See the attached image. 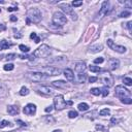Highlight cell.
Returning <instances> with one entry per match:
<instances>
[{"instance_id": "1", "label": "cell", "mask_w": 132, "mask_h": 132, "mask_svg": "<svg viewBox=\"0 0 132 132\" xmlns=\"http://www.w3.org/2000/svg\"><path fill=\"white\" fill-rule=\"evenodd\" d=\"M41 19H43V15H41V12L39 10V8L33 7L30 8L27 12V20H29L32 23L37 24L41 21Z\"/></svg>"}, {"instance_id": "2", "label": "cell", "mask_w": 132, "mask_h": 132, "mask_svg": "<svg viewBox=\"0 0 132 132\" xmlns=\"http://www.w3.org/2000/svg\"><path fill=\"white\" fill-rule=\"evenodd\" d=\"M53 24L55 25V27H62L67 23V18L65 17V15L60 12H56L54 15H53V19H52Z\"/></svg>"}, {"instance_id": "3", "label": "cell", "mask_w": 132, "mask_h": 132, "mask_svg": "<svg viewBox=\"0 0 132 132\" xmlns=\"http://www.w3.org/2000/svg\"><path fill=\"white\" fill-rule=\"evenodd\" d=\"M51 53H52V51H51V47L49 46H47V44H41L37 50L34 51L33 56L36 58H46L47 56L51 55Z\"/></svg>"}, {"instance_id": "4", "label": "cell", "mask_w": 132, "mask_h": 132, "mask_svg": "<svg viewBox=\"0 0 132 132\" xmlns=\"http://www.w3.org/2000/svg\"><path fill=\"white\" fill-rule=\"evenodd\" d=\"M67 104L71 105L72 101H68V102H66V101L64 100L62 95H57V96L54 98V106H55L56 111H62V109H64L66 107Z\"/></svg>"}, {"instance_id": "5", "label": "cell", "mask_w": 132, "mask_h": 132, "mask_svg": "<svg viewBox=\"0 0 132 132\" xmlns=\"http://www.w3.org/2000/svg\"><path fill=\"white\" fill-rule=\"evenodd\" d=\"M28 78L31 81H35V82H41V81H47L49 80V75H47L43 72H38V71H33V72H28L26 74Z\"/></svg>"}, {"instance_id": "6", "label": "cell", "mask_w": 132, "mask_h": 132, "mask_svg": "<svg viewBox=\"0 0 132 132\" xmlns=\"http://www.w3.org/2000/svg\"><path fill=\"white\" fill-rule=\"evenodd\" d=\"M111 10V3H109V1H104L102 3V5H101V8L97 15V18L95 20H96V21H99V20H101L102 18H104L106 15H108Z\"/></svg>"}, {"instance_id": "7", "label": "cell", "mask_w": 132, "mask_h": 132, "mask_svg": "<svg viewBox=\"0 0 132 132\" xmlns=\"http://www.w3.org/2000/svg\"><path fill=\"white\" fill-rule=\"evenodd\" d=\"M59 7H60L61 9H62L63 12L66 13V15H68V16L71 17L72 21H77V13H74L73 8H71V6H70L69 4H67V3H61L60 5H59Z\"/></svg>"}, {"instance_id": "8", "label": "cell", "mask_w": 132, "mask_h": 132, "mask_svg": "<svg viewBox=\"0 0 132 132\" xmlns=\"http://www.w3.org/2000/svg\"><path fill=\"white\" fill-rule=\"evenodd\" d=\"M101 80L104 85H106L109 88V87H113L114 86V77L113 75L109 73L108 71H104L102 73V77H101Z\"/></svg>"}, {"instance_id": "9", "label": "cell", "mask_w": 132, "mask_h": 132, "mask_svg": "<svg viewBox=\"0 0 132 132\" xmlns=\"http://www.w3.org/2000/svg\"><path fill=\"white\" fill-rule=\"evenodd\" d=\"M116 95L119 98H125V97H130V91L124 88L123 86H117L116 87Z\"/></svg>"}, {"instance_id": "10", "label": "cell", "mask_w": 132, "mask_h": 132, "mask_svg": "<svg viewBox=\"0 0 132 132\" xmlns=\"http://www.w3.org/2000/svg\"><path fill=\"white\" fill-rule=\"evenodd\" d=\"M61 69L57 68V67H53V66H47V67H44L43 68V73H46L47 75H60L61 74Z\"/></svg>"}, {"instance_id": "11", "label": "cell", "mask_w": 132, "mask_h": 132, "mask_svg": "<svg viewBox=\"0 0 132 132\" xmlns=\"http://www.w3.org/2000/svg\"><path fill=\"white\" fill-rule=\"evenodd\" d=\"M107 46L111 47L113 51H116V52L120 53V54H123V53L126 52V47H125L118 46V44L115 43V41H113L111 39H108V40H107Z\"/></svg>"}, {"instance_id": "12", "label": "cell", "mask_w": 132, "mask_h": 132, "mask_svg": "<svg viewBox=\"0 0 132 132\" xmlns=\"http://www.w3.org/2000/svg\"><path fill=\"white\" fill-rule=\"evenodd\" d=\"M23 111H24L25 115H28V116H33V115L36 113V106L34 104H32V103H29V104H27L24 107Z\"/></svg>"}, {"instance_id": "13", "label": "cell", "mask_w": 132, "mask_h": 132, "mask_svg": "<svg viewBox=\"0 0 132 132\" xmlns=\"http://www.w3.org/2000/svg\"><path fill=\"white\" fill-rule=\"evenodd\" d=\"M51 64H57V65H63V64L67 63V59L65 57H56L54 59H51L49 61Z\"/></svg>"}, {"instance_id": "14", "label": "cell", "mask_w": 132, "mask_h": 132, "mask_svg": "<svg viewBox=\"0 0 132 132\" xmlns=\"http://www.w3.org/2000/svg\"><path fill=\"white\" fill-rule=\"evenodd\" d=\"M86 64L84 63V62H77V64H75V67H74V69H75V72L78 74V73H84L85 72V70H86Z\"/></svg>"}, {"instance_id": "15", "label": "cell", "mask_w": 132, "mask_h": 132, "mask_svg": "<svg viewBox=\"0 0 132 132\" xmlns=\"http://www.w3.org/2000/svg\"><path fill=\"white\" fill-rule=\"evenodd\" d=\"M52 85L54 87H56V88H61V89L69 88L68 84H67L66 82H64V81H55V82H53Z\"/></svg>"}, {"instance_id": "16", "label": "cell", "mask_w": 132, "mask_h": 132, "mask_svg": "<svg viewBox=\"0 0 132 132\" xmlns=\"http://www.w3.org/2000/svg\"><path fill=\"white\" fill-rule=\"evenodd\" d=\"M64 75H65L66 80L69 81V82H74V74H73V71L69 68H66L64 70Z\"/></svg>"}, {"instance_id": "17", "label": "cell", "mask_w": 132, "mask_h": 132, "mask_svg": "<svg viewBox=\"0 0 132 132\" xmlns=\"http://www.w3.org/2000/svg\"><path fill=\"white\" fill-rule=\"evenodd\" d=\"M119 65H120V62L118 59H111L108 62V66H109V69L111 70L117 69L118 67H119Z\"/></svg>"}, {"instance_id": "18", "label": "cell", "mask_w": 132, "mask_h": 132, "mask_svg": "<svg viewBox=\"0 0 132 132\" xmlns=\"http://www.w3.org/2000/svg\"><path fill=\"white\" fill-rule=\"evenodd\" d=\"M7 113L10 115V116H16V115H18L20 113L19 111V107L16 105H9L7 107Z\"/></svg>"}, {"instance_id": "19", "label": "cell", "mask_w": 132, "mask_h": 132, "mask_svg": "<svg viewBox=\"0 0 132 132\" xmlns=\"http://www.w3.org/2000/svg\"><path fill=\"white\" fill-rule=\"evenodd\" d=\"M103 50V46L102 44H94V46H91L90 47L89 51L91 53H99Z\"/></svg>"}, {"instance_id": "20", "label": "cell", "mask_w": 132, "mask_h": 132, "mask_svg": "<svg viewBox=\"0 0 132 132\" xmlns=\"http://www.w3.org/2000/svg\"><path fill=\"white\" fill-rule=\"evenodd\" d=\"M37 90L39 92H41V93H44V94H52L53 93V91H52V89H50L49 87H46V86H40V87H38Z\"/></svg>"}, {"instance_id": "21", "label": "cell", "mask_w": 132, "mask_h": 132, "mask_svg": "<svg viewBox=\"0 0 132 132\" xmlns=\"http://www.w3.org/2000/svg\"><path fill=\"white\" fill-rule=\"evenodd\" d=\"M77 108H78V111H86L89 109V105L87 104V103H80V104L77 105Z\"/></svg>"}, {"instance_id": "22", "label": "cell", "mask_w": 132, "mask_h": 132, "mask_svg": "<svg viewBox=\"0 0 132 132\" xmlns=\"http://www.w3.org/2000/svg\"><path fill=\"white\" fill-rule=\"evenodd\" d=\"M87 78V74L84 72V73H78L77 74V82L78 83H85Z\"/></svg>"}, {"instance_id": "23", "label": "cell", "mask_w": 132, "mask_h": 132, "mask_svg": "<svg viewBox=\"0 0 132 132\" xmlns=\"http://www.w3.org/2000/svg\"><path fill=\"white\" fill-rule=\"evenodd\" d=\"M9 47H10V44L8 43L6 40H4V39L0 43V47H1V50H7Z\"/></svg>"}, {"instance_id": "24", "label": "cell", "mask_w": 132, "mask_h": 132, "mask_svg": "<svg viewBox=\"0 0 132 132\" xmlns=\"http://www.w3.org/2000/svg\"><path fill=\"white\" fill-rule=\"evenodd\" d=\"M29 94V90L26 87H22L21 90H20V95H22V96H26V95Z\"/></svg>"}, {"instance_id": "25", "label": "cell", "mask_w": 132, "mask_h": 132, "mask_svg": "<svg viewBox=\"0 0 132 132\" xmlns=\"http://www.w3.org/2000/svg\"><path fill=\"white\" fill-rule=\"evenodd\" d=\"M121 102L124 103V104H131L132 103V98L131 97H125L121 99Z\"/></svg>"}, {"instance_id": "26", "label": "cell", "mask_w": 132, "mask_h": 132, "mask_svg": "<svg viewBox=\"0 0 132 132\" xmlns=\"http://www.w3.org/2000/svg\"><path fill=\"white\" fill-rule=\"evenodd\" d=\"M89 69L91 70L92 72H99V71H101L100 67L99 66H95V65H90L89 66Z\"/></svg>"}, {"instance_id": "27", "label": "cell", "mask_w": 132, "mask_h": 132, "mask_svg": "<svg viewBox=\"0 0 132 132\" xmlns=\"http://www.w3.org/2000/svg\"><path fill=\"white\" fill-rule=\"evenodd\" d=\"M100 92L102 93V96H103V97H106V96L108 95V93H109L107 87H103V88H101V89H100Z\"/></svg>"}, {"instance_id": "28", "label": "cell", "mask_w": 132, "mask_h": 132, "mask_svg": "<svg viewBox=\"0 0 132 132\" xmlns=\"http://www.w3.org/2000/svg\"><path fill=\"white\" fill-rule=\"evenodd\" d=\"M13 68H15V65H13V64H5L3 67V69L5 71H10V70H13Z\"/></svg>"}, {"instance_id": "29", "label": "cell", "mask_w": 132, "mask_h": 132, "mask_svg": "<svg viewBox=\"0 0 132 132\" xmlns=\"http://www.w3.org/2000/svg\"><path fill=\"white\" fill-rule=\"evenodd\" d=\"M77 116H78V114H77V111H70L68 113V117L70 119H74V118H77Z\"/></svg>"}, {"instance_id": "30", "label": "cell", "mask_w": 132, "mask_h": 132, "mask_svg": "<svg viewBox=\"0 0 132 132\" xmlns=\"http://www.w3.org/2000/svg\"><path fill=\"white\" fill-rule=\"evenodd\" d=\"M109 114H111V111H109L108 108H103L102 111H100V113H99L100 116H108Z\"/></svg>"}, {"instance_id": "31", "label": "cell", "mask_w": 132, "mask_h": 132, "mask_svg": "<svg viewBox=\"0 0 132 132\" xmlns=\"http://www.w3.org/2000/svg\"><path fill=\"white\" fill-rule=\"evenodd\" d=\"M19 49L21 50L22 52H24V53H28V52H29V50H30V47L24 46V44H20V46H19Z\"/></svg>"}, {"instance_id": "32", "label": "cell", "mask_w": 132, "mask_h": 132, "mask_svg": "<svg viewBox=\"0 0 132 132\" xmlns=\"http://www.w3.org/2000/svg\"><path fill=\"white\" fill-rule=\"evenodd\" d=\"M131 15V13L130 12H128V10H124V12H122L120 13V18H127V17H130Z\"/></svg>"}, {"instance_id": "33", "label": "cell", "mask_w": 132, "mask_h": 132, "mask_svg": "<svg viewBox=\"0 0 132 132\" xmlns=\"http://www.w3.org/2000/svg\"><path fill=\"white\" fill-rule=\"evenodd\" d=\"M30 37H31L32 39H34L36 43H38L39 41H40V38H39V37H37V35H36V33H35V32H32L31 34H30Z\"/></svg>"}, {"instance_id": "34", "label": "cell", "mask_w": 132, "mask_h": 132, "mask_svg": "<svg viewBox=\"0 0 132 132\" xmlns=\"http://www.w3.org/2000/svg\"><path fill=\"white\" fill-rule=\"evenodd\" d=\"M91 93L95 95V96H98V95H100L101 94V92H100V89H98V88H93V89H91Z\"/></svg>"}, {"instance_id": "35", "label": "cell", "mask_w": 132, "mask_h": 132, "mask_svg": "<svg viewBox=\"0 0 132 132\" xmlns=\"http://www.w3.org/2000/svg\"><path fill=\"white\" fill-rule=\"evenodd\" d=\"M123 82H124L125 85L131 86L132 85V78H130V77H124V78H123Z\"/></svg>"}, {"instance_id": "36", "label": "cell", "mask_w": 132, "mask_h": 132, "mask_svg": "<svg viewBox=\"0 0 132 132\" xmlns=\"http://www.w3.org/2000/svg\"><path fill=\"white\" fill-rule=\"evenodd\" d=\"M9 124H10V123L8 122V121H6V120H2L1 122H0V129L6 127V126H8Z\"/></svg>"}, {"instance_id": "37", "label": "cell", "mask_w": 132, "mask_h": 132, "mask_svg": "<svg viewBox=\"0 0 132 132\" xmlns=\"http://www.w3.org/2000/svg\"><path fill=\"white\" fill-rule=\"evenodd\" d=\"M16 58H17V55L16 54H8L6 56V60L7 61H13V60H15Z\"/></svg>"}, {"instance_id": "38", "label": "cell", "mask_w": 132, "mask_h": 132, "mask_svg": "<svg viewBox=\"0 0 132 132\" xmlns=\"http://www.w3.org/2000/svg\"><path fill=\"white\" fill-rule=\"evenodd\" d=\"M22 59H29V60H33L34 59V56L31 55V56H28V55H21L20 56Z\"/></svg>"}, {"instance_id": "39", "label": "cell", "mask_w": 132, "mask_h": 132, "mask_svg": "<svg viewBox=\"0 0 132 132\" xmlns=\"http://www.w3.org/2000/svg\"><path fill=\"white\" fill-rule=\"evenodd\" d=\"M103 61H104V59H103V57H99V58H96L94 60V63L95 64H100V63H102Z\"/></svg>"}, {"instance_id": "40", "label": "cell", "mask_w": 132, "mask_h": 132, "mask_svg": "<svg viewBox=\"0 0 132 132\" xmlns=\"http://www.w3.org/2000/svg\"><path fill=\"white\" fill-rule=\"evenodd\" d=\"M81 5H83V1H73L72 2V6H74V7L81 6Z\"/></svg>"}, {"instance_id": "41", "label": "cell", "mask_w": 132, "mask_h": 132, "mask_svg": "<svg viewBox=\"0 0 132 132\" xmlns=\"http://www.w3.org/2000/svg\"><path fill=\"white\" fill-rule=\"evenodd\" d=\"M97 80H98V77H89V82L90 83H95Z\"/></svg>"}, {"instance_id": "42", "label": "cell", "mask_w": 132, "mask_h": 132, "mask_svg": "<svg viewBox=\"0 0 132 132\" xmlns=\"http://www.w3.org/2000/svg\"><path fill=\"white\" fill-rule=\"evenodd\" d=\"M44 111H46V113H51V111H53V106L52 105L47 106V107H46V109H44Z\"/></svg>"}, {"instance_id": "43", "label": "cell", "mask_w": 132, "mask_h": 132, "mask_svg": "<svg viewBox=\"0 0 132 132\" xmlns=\"http://www.w3.org/2000/svg\"><path fill=\"white\" fill-rule=\"evenodd\" d=\"M7 10L8 12H16V10H18V7H8Z\"/></svg>"}, {"instance_id": "44", "label": "cell", "mask_w": 132, "mask_h": 132, "mask_svg": "<svg viewBox=\"0 0 132 132\" xmlns=\"http://www.w3.org/2000/svg\"><path fill=\"white\" fill-rule=\"evenodd\" d=\"M4 30H6V27H5V25L0 24V31H4Z\"/></svg>"}, {"instance_id": "45", "label": "cell", "mask_w": 132, "mask_h": 132, "mask_svg": "<svg viewBox=\"0 0 132 132\" xmlns=\"http://www.w3.org/2000/svg\"><path fill=\"white\" fill-rule=\"evenodd\" d=\"M17 123H19V124H20V125H21V126H27V124H26V123H24V122H22V121H21V120H17Z\"/></svg>"}, {"instance_id": "46", "label": "cell", "mask_w": 132, "mask_h": 132, "mask_svg": "<svg viewBox=\"0 0 132 132\" xmlns=\"http://www.w3.org/2000/svg\"><path fill=\"white\" fill-rule=\"evenodd\" d=\"M131 25H132V22L130 21V22H128V23H127V28H128V30H129V31H130L131 32Z\"/></svg>"}, {"instance_id": "47", "label": "cell", "mask_w": 132, "mask_h": 132, "mask_svg": "<svg viewBox=\"0 0 132 132\" xmlns=\"http://www.w3.org/2000/svg\"><path fill=\"white\" fill-rule=\"evenodd\" d=\"M17 20H18V19H17L16 16H10V21H12V22H16Z\"/></svg>"}, {"instance_id": "48", "label": "cell", "mask_w": 132, "mask_h": 132, "mask_svg": "<svg viewBox=\"0 0 132 132\" xmlns=\"http://www.w3.org/2000/svg\"><path fill=\"white\" fill-rule=\"evenodd\" d=\"M22 37V35H20V34H15V38H21Z\"/></svg>"}, {"instance_id": "49", "label": "cell", "mask_w": 132, "mask_h": 132, "mask_svg": "<svg viewBox=\"0 0 132 132\" xmlns=\"http://www.w3.org/2000/svg\"><path fill=\"white\" fill-rule=\"evenodd\" d=\"M117 122H118L117 119H115V118H113V119H111V123H117Z\"/></svg>"}, {"instance_id": "50", "label": "cell", "mask_w": 132, "mask_h": 132, "mask_svg": "<svg viewBox=\"0 0 132 132\" xmlns=\"http://www.w3.org/2000/svg\"><path fill=\"white\" fill-rule=\"evenodd\" d=\"M53 132H62L61 130H55V131H53Z\"/></svg>"}, {"instance_id": "51", "label": "cell", "mask_w": 132, "mask_h": 132, "mask_svg": "<svg viewBox=\"0 0 132 132\" xmlns=\"http://www.w3.org/2000/svg\"><path fill=\"white\" fill-rule=\"evenodd\" d=\"M0 12H1V8H0Z\"/></svg>"}, {"instance_id": "52", "label": "cell", "mask_w": 132, "mask_h": 132, "mask_svg": "<svg viewBox=\"0 0 132 132\" xmlns=\"http://www.w3.org/2000/svg\"><path fill=\"white\" fill-rule=\"evenodd\" d=\"M0 50H1V47H0Z\"/></svg>"}]
</instances>
